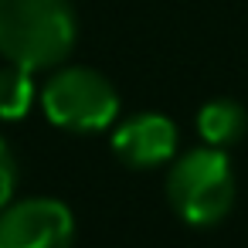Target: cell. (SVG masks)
Wrapping results in <instances>:
<instances>
[{
	"instance_id": "4",
	"label": "cell",
	"mask_w": 248,
	"mask_h": 248,
	"mask_svg": "<svg viewBox=\"0 0 248 248\" xmlns=\"http://www.w3.org/2000/svg\"><path fill=\"white\" fill-rule=\"evenodd\" d=\"M75 217L55 197H28L0 211V248H72Z\"/></svg>"
},
{
	"instance_id": "2",
	"label": "cell",
	"mask_w": 248,
	"mask_h": 248,
	"mask_svg": "<svg viewBox=\"0 0 248 248\" xmlns=\"http://www.w3.org/2000/svg\"><path fill=\"white\" fill-rule=\"evenodd\" d=\"M167 197L187 224L201 228L221 221L234 201V177L228 156L214 146L184 153L167 177Z\"/></svg>"
},
{
	"instance_id": "6",
	"label": "cell",
	"mask_w": 248,
	"mask_h": 248,
	"mask_svg": "<svg viewBox=\"0 0 248 248\" xmlns=\"http://www.w3.org/2000/svg\"><path fill=\"white\" fill-rule=\"evenodd\" d=\"M197 129H201L204 143L228 146V143H234L245 133V109L238 102H228V99L207 102L201 109V116H197Z\"/></svg>"
},
{
	"instance_id": "1",
	"label": "cell",
	"mask_w": 248,
	"mask_h": 248,
	"mask_svg": "<svg viewBox=\"0 0 248 248\" xmlns=\"http://www.w3.org/2000/svg\"><path fill=\"white\" fill-rule=\"evenodd\" d=\"M75 14L68 0H0V55L11 65L41 72L68 58Z\"/></svg>"
},
{
	"instance_id": "3",
	"label": "cell",
	"mask_w": 248,
	"mask_h": 248,
	"mask_svg": "<svg viewBox=\"0 0 248 248\" xmlns=\"http://www.w3.org/2000/svg\"><path fill=\"white\" fill-rule=\"evenodd\" d=\"M45 116L72 133H95L106 129L119 112L116 89L92 68H65L48 78L41 89Z\"/></svg>"
},
{
	"instance_id": "8",
	"label": "cell",
	"mask_w": 248,
	"mask_h": 248,
	"mask_svg": "<svg viewBox=\"0 0 248 248\" xmlns=\"http://www.w3.org/2000/svg\"><path fill=\"white\" fill-rule=\"evenodd\" d=\"M14 184H17V167H14V156L7 150V143L0 140V211H4L14 197Z\"/></svg>"
},
{
	"instance_id": "5",
	"label": "cell",
	"mask_w": 248,
	"mask_h": 248,
	"mask_svg": "<svg viewBox=\"0 0 248 248\" xmlns=\"http://www.w3.org/2000/svg\"><path fill=\"white\" fill-rule=\"evenodd\" d=\"M112 150L129 167H140V170L160 167L177 150V129L167 116H156V112L133 116L112 133Z\"/></svg>"
},
{
	"instance_id": "7",
	"label": "cell",
	"mask_w": 248,
	"mask_h": 248,
	"mask_svg": "<svg viewBox=\"0 0 248 248\" xmlns=\"http://www.w3.org/2000/svg\"><path fill=\"white\" fill-rule=\"evenodd\" d=\"M34 102V82L28 68H0V119H21Z\"/></svg>"
}]
</instances>
